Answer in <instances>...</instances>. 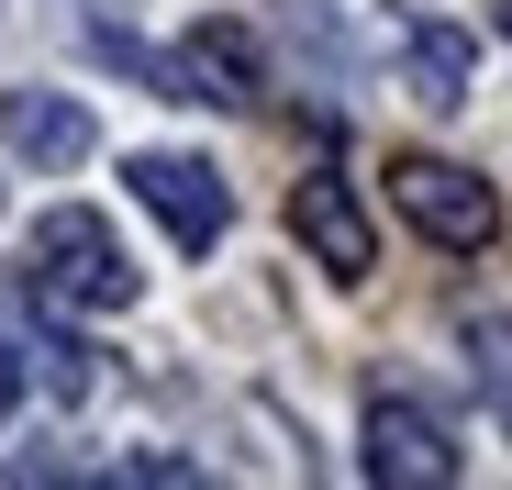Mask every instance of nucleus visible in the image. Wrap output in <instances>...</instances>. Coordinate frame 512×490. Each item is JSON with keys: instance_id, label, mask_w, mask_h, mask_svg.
Listing matches in <instances>:
<instances>
[{"instance_id": "nucleus-9", "label": "nucleus", "mask_w": 512, "mask_h": 490, "mask_svg": "<svg viewBox=\"0 0 512 490\" xmlns=\"http://www.w3.org/2000/svg\"><path fill=\"white\" fill-rule=\"evenodd\" d=\"M479 390H490V413H501V435H512V323H479Z\"/></svg>"}, {"instance_id": "nucleus-2", "label": "nucleus", "mask_w": 512, "mask_h": 490, "mask_svg": "<svg viewBox=\"0 0 512 490\" xmlns=\"http://www.w3.org/2000/svg\"><path fill=\"white\" fill-rule=\"evenodd\" d=\"M390 201H401V223H412V234L457 245V257H479V245L501 234V190H490V179H468L457 156H401V168H390Z\"/></svg>"}, {"instance_id": "nucleus-10", "label": "nucleus", "mask_w": 512, "mask_h": 490, "mask_svg": "<svg viewBox=\"0 0 512 490\" xmlns=\"http://www.w3.org/2000/svg\"><path fill=\"white\" fill-rule=\"evenodd\" d=\"M12 401H23V368H12V346H0V413H12Z\"/></svg>"}, {"instance_id": "nucleus-4", "label": "nucleus", "mask_w": 512, "mask_h": 490, "mask_svg": "<svg viewBox=\"0 0 512 490\" xmlns=\"http://www.w3.org/2000/svg\"><path fill=\"white\" fill-rule=\"evenodd\" d=\"M123 190H134V201H145L167 234H179L190 257H201V245H223V223H234V190L212 179V156H179V145L134 156V168H123Z\"/></svg>"}, {"instance_id": "nucleus-5", "label": "nucleus", "mask_w": 512, "mask_h": 490, "mask_svg": "<svg viewBox=\"0 0 512 490\" xmlns=\"http://www.w3.org/2000/svg\"><path fill=\"white\" fill-rule=\"evenodd\" d=\"M290 234L323 257V279H368L379 268V234H368V212H357L346 179H301L290 190Z\"/></svg>"}, {"instance_id": "nucleus-1", "label": "nucleus", "mask_w": 512, "mask_h": 490, "mask_svg": "<svg viewBox=\"0 0 512 490\" xmlns=\"http://www.w3.org/2000/svg\"><path fill=\"white\" fill-rule=\"evenodd\" d=\"M23 279H34L45 301H78V312H123V301L145 290L134 257H123V234H112L101 212H78V201L34 223V268H23Z\"/></svg>"}, {"instance_id": "nucleus-7", "label": "nucleus", "mask_w": 512, "mask_h": 490, "mask_svg": "<svg viewBox=\"0 0 512 490\" xmlns=\"http://www.w3.org/2000/svg\"><path fill=\"white\" fill-rule=\"evenodd\" d=\"M179 101H256V45L234 23H201L179 45Z\"/></svg>"}, {"instance_id": "nucleus-6", "label": "nucleus", "mask_w": 512, "mask_h": 490, "mask_svg": "<svg viewBox=\"0 0 512 490\" xmlns=\"http://www.w3.org/2000/svg\"><path fill=\"white\" fill-rule=\"evenodd\" d=\"M0 145L34 156V168H78V156L101 145V123L78 112L67 90H0Z\"/></svg>"}, {"instance_id": "nucleus-3", "label": "nucleus", "mask_w": 512, "mask_h": 490, "mask_svg": "<svg viewBox=\"0 0 512 490\" xmlns=\"http://www.w3.org/2000/svg\"><path fill=\"white\" fill-rule=\"evenodd\" d=\"M357 468H368L379 490H446V479H457V446H446V424L423 413V401L379 390L368 424H357Z\"/></svg>"}, {"instance_id": "nucleus-8", "label": "nucleus", "mask_w": 512, "mask_h": 490, "mask_svg": "<svg viewBox=\"0 0 512 490\" xmlns=\"http://www.w3.org/2000/svg\"><path fill=\"white\" fill-rule=\"evenodd\" d=\"M401 67H412V101H435V112H457V101H468V67H479V45H468L457 23H412Z\"/></svg>"}]
</instances>
